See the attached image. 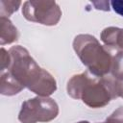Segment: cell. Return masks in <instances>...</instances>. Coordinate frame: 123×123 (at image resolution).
I'll return each mask as SVG.
<instances>
[{"label": "cell", "mask_w": 123, "mask_h": 123, "mask_svg": "<svg viewBox=\"0 0 123 123\" xmlns=\"http://www.w3.org/2000/svg\"><path fill=\"white\" fill-rule=\"evenodd\" d=\"M9 53L11 63L7 71L21 86L42 97H48L56 91L55 78L36 62L27 49L16 45L11 47Z\"/></svg>", "instance_id": "6da1fadb"}, {"label": "cell", "mask_w": 123, "mask_h": 123, "mask_svg": "<svg viewBox=\"0 0 123 123\" xmlns=\"http://www.w3.org/2000/svg\"><path fill=\"white\" fill-rule=\"evenodd\" d=\"M73 48L87 71L93 76L104 77L111 72L112 62V48L101 45L98 39L88 34L75 37Z\"/></svg>", "instance_id": "7a4b0ae2"}, {"label": "cell", "mask_w": 123, "mask_h": 123, "mask_svg": "<svg viewBox=\"0 0 123 123\" xmlns=\"http://www.w3.org/2000/svg\"><path fill=\"white\" fill-rule=\"evenodd\" d=\"M117 98L115 93L114 78L109 74L104 77L93 76L90 72H85V79L79 99L92 109L103 108L112 99Z\"/></svg>", "instance_id": "3957f363"}, {"label": "cell", "mask_w": 123, "mask_h": 123, "mask_svg": "<svg viewBox=\"0 0 123 123\" xmlns=\"http://www.w3.org/2000/svg\"><path fill=\"white\" fill-rule=\"evenodd\" d=\"M58 114L59 106L54 99L37 96L22 103L18 120L21 123L48 122L55 119Z\"/></svg>", "instance_id": "277c9868"}, {"label": "cell", "mask_w": 123, "mask_h": 123, "mask_svg": "<svg viewBox=\"0 0 123 123\" xmlns=\"http://www.w3.org/2000/svg\"><path fill=\"white\" fill-rule=\"evenodd\" d=\"M22 14L31 22L54 26L62 17V10L55 1L31 0L23 3Z\"/></svg>", "instance_id": "5b68a950"}, {"label": "cell", "mask_w": 123, "mask_h": 123, "mask_svg": "<svg viewBox=\"0 0 123 123\" xmlns=\"http://www.w3.org/2000/svg\"><path fill=\"white\" fill-rule=\"evenodd\" d=\"M100 38L106 46L123 51V28H105L101 33Z\"/></svg>", "instance_id": "8992f818"}, {"label": "cell", "mask_w": 123, "mask_h": 123, "mask_svg": "<svg viewBox=\"0 0 123 123\" xmlns=\"http://www.w3.org/2000/svg\"><path fill=\"white\" fill-rule=\"evenodd\" d=\"M0 44L2 46L5 44L12 43L19 38V32L17 28L12 24V22L8 17H0Z\"/></svg>", "instance_id": "52a82bcc"}, {"label": "cell", "mask_w": 123, "mask_h": 123, "mask_svg": "<svg viewBox=\"0 0 123 123\" xmlns=\"http://www.w3.org/2000/svg\"><path fill=\"white\" fill-rule=\"evenodd\" d=\"M24 88L8 71L1 72V83H0V92L2 95L12 96L19 93Z\"/></svg>", "instance_id": "ba28073f"}, {"label": "cell", "mask_w": 123, "mask_h": 123, "mask_svg": "<svg viewBox=\"0 0 123 123\" xmlns=\"http://www.w3.org/2000/svg\"><path fill=\"white\" fill-rule=\"evenodd\" d=\"M111 75L115 79H123V51L112 48Z\"/></svg>", "instance_id": "9c48e42d"}, {"label": "cell", "mask_w": 123, "mask_h": 123, "mask_svg": "<svg viewBox=\"0 0 123 123\" xmlns=\"http://www.w3.org/2000/svg\"><path fill=\"white\" fill-rule=\"evenodd\" d=\"M22 4L21 1H0V15L1 17H8L12 14L14 12L18 10L20 5Z\"/></svg>", "instance_id": "30bf717a"}, {"label": "cell", "mask_w": 123, "mask_h": 123, "mask_svg": "<svg viewBox=\"0 0 123 123\" xmlns=\"http://www.w3.org/2000/svg\"><path fill=\"white\" fill-rule=\"evenodd\" d=\"M106 120L110 123H123V107L115 110Z\"/></svg>", "instance_id": "8fae6325"}, {"label": "cell", "mask_w": 123, "mask_h": 123, "mask_svg": "<svg viewBox=\"0 0 123 123\" xmlns=\"http://www.w3.org/2000/svg\"><path fill=\"white\" fill-rule=\"evenodd\" d=\"M10 63H11L10 53L4 47H2L1 48V72L8 69L10 66Z\"/></svg>", "instance_id": "7c38bea8"}, {"label": "cell", "mask_w": 123, "mask_h": 123, "mask_svg": "<svg viewBox=\"0 0 123 123\" xmlns=\"http://www.w3.org/2000/svg\"><path fill=\"white\" fill-rule=\"evenodd\" d=\"M110 4L116 13L123 16V0H112Z\"/></svg>", "instance_id": "4fadbf2b"}, {"label": "cell", "mask_w": 123, "mask_h": 123, "mask_svg": "<svg viewBox=\"0 0 123 123\" xmlns=\"http://www.w3.org/2000/svg\"><path fill=\"white\" fill-rule=\"evenodd\" d=\"M114 86H115L116 96L123 98V79H115L114 78Z\"/></svg>", "instance_id": "5bb4252c"}, {"label": "cell", "mask_w": 123, "mask_h": 123, "mask_svg": "<svg viewBox=\"0 0 123 123\" xmlns=\"http://www.w3.org/2000/svg\"><path fill=\"white\" fill-rule=\"evenodd\" d=\"M92 4L95 6V9L97 10H103V11H110V2L107 1H98V2H92Z\"/></svg>", "instance_id": "9a60e30c"}, {"label": "cell", "mask_w": 123, "mask_h": 123, "mask_svg": "<svg viewBox=\"0 0 123 123\" xmlns=\"http://www.w3.org/2000/svg\"><path fill=\"white\" fill-rule=\"evenodd\" d=\"M77 123H89L88 121H79V122H77ZM101 123H110V122H108L107 120L105 121V122H101Z\"/></svg>", "instance_id": "2e32d148"}]
</instances>
